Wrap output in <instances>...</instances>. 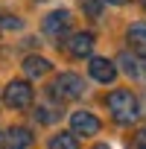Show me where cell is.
<instances>
[{"instance_id": "1", "label": "cell", "mask_w": 146, "mask_h": 149, "mask_svg": "<svg viewBox=\"0 0 146 149\" xmlns=\"http://www.w3.org/2000/svg\"><path fill=\"white\" fill-rule=\"evenodd\" d=\"M108 108H111V117L117 120V123H134L137 120V114H140V105H137V100H134V94L131 91H111L108 94Z\"/></svg>"}, {"instance_id": "2", "label": "cell", "mask_w": 146, "mask_h": 149, "mask_svg": "<svg viewBox=\"0 0 146 149\" xmlns=\"http://www.w3.org/2000/svg\"><path fill=\"white\" fill-rule=\"evenodd\" d=\"M85 94V79L76 76V73H61L53 82V97L58 100H79Z\"/></svg>"}, {"instance_id": "3", "label": "cell", "mask_w": 146, "mask_h": 149, "mask_svg": "<svg viewBox=\"0 0 146 149\" xmlns=\"http://www.w3.org/2000/svg\"><path fill=\"white\" fill-rule=\"evenodd\" d=\"M117 64H120V70L126 73L129 79L146 85V56H140V53H120Z\"/></svg>"}, {"instance_id": "4", "label": "cell", "mask_w": 146, "mask_h": 149, "mask_svg": "<svg viewBox=\"0 0 146 149\" xmlns=\"http://www.w3.org/2000/svg\"><path fill=\"white\" fill-rule=\"evenodd\" d=\"M3 100H6L9 108H29L32 105V88H29V82H21V79L9 82L6 91H3Z\"/></svg>"}, {"instance_id": "5", "label": "cell", "mask_w": 146, "mask_h": 149, "mask_svg": "<svg viewBox=\"0 0 146 149\" xmlns=\"http://www.w3.org/2000/svg\"><path fill=\"white\" fill-rule=\"evenodd\" d=\"M70 24H73L70 12H67V9H56V12H50V15L44 18V35H50V38H64V35L70 32Z\"/></svg>"}, {"instance_id": "6", "label": "cell", "mask_w": 146, "mask_h": 149, "mask_svg": "<svg viewBox=\"0 0 146 149\" xmlns=\"http://www.w3.org/2000/svg\"><path fill=\"white\" fill-rule=\"evenodd\" d=\"M99 129H102V123L91 111H73L70 114V132L73 134H97Z\"/></svg>"}, {"instance_id": "7", "label": "cell", "mask_w": 146, "mask_h": 149, "mask_svg": "<svg viewBox=\"0 0 146 149\" xmlns=\"http://www.w3.org/2000/svg\"><path fill=\"white\" fill-rule=\"evenodd\" d=\"M64 50H67L73 58H85V56H91V50H94V35H91V32H76V35H70L67 44H64Z\"/></svg>"}, {"instance_id": "8", "label": "cell", "mask_w": 146, "mask_h": 149, "mask_svg": "<svg viewBox=\"0 0 146 149\" xmlns=\"http://www.w3.org/2000/svg\"><path fill=\"white\" fill-rule=\"evenodd\" d=\"M88 70H91V76L97 79V82H114V73H117V67L108 61V58H99V56H94L91 58V64H88Z\"/></svg>"}, {"instance_id": "9", "label": "cell", "mask_w": 146, "mask_h": 149, "mask_svg": "<svg viewBox=\"0 0 146 149\" xmlns=\"http://www.w3.org/2000/svg\"><path fill=\"white\" fill-rule=\"evenodd\" d=\"M32 143V134L29 129H21V126H12L6 132V149H29Z\"/></svg>"}, {"instance_id": "10", "label": "cell", "mask_w": 146, "mask_h": 149, "mask_svg": "<svg viewBox=\"0 0 146 149\" xmlns=\"http://www.w3.org/2000/svg\"><path fill=\"white\" fill-rule=\"evenodd\" d=\"M24 73H26L29 79H38V76H44V73H50V61L41 58V56H29L24 61Z\"/></svg>"}, {"instance_id": "11", "label": "cell", "mask_w": 146, "mask_h": 149, "mask_svg": "<svg viewBox=\"0 0 146 149\" xmlns=\"http://www.w3.org/2000/svg\"><path fill=\"white\" fill-rule=\"evenodd\" d=\"M129 44L140 56H146V24H131L129 26Z\"/></svg>"}, {"instance_id": "12", "label": "cell", "mask_w": 146, "mask_h": 149, "mask_svg": "<svg viewBox=\"0 0 146 149\" xmlns=\"http://www.w3.org/2000/svg\"><path fill=\"white\" fill-rule=\"evenodd\" d=\"M50 149H79V140H76V134H67V132H61V134H56L53 140H50Z\"/></svg>"}, {"instance_id": "13", "label": "cell", "mask_w": 146, "mask_h": 149, "mask_svg": "<svg viewBox=\"0 0 146 149\" xmlns=\"http://www.w3.org/2000/svg\"><path fill=\"white\" fill-rule=\"evenodd\" d=\"M56 117H58V114H56L53 108H38V111H35V120H38V123H53Z\"/></svg>"}, {"instance_id": "14", "label": "cell", "mask_w": 146, "mask_h": 149, "mask_svg": "<svg viewBox=\"0 0 146 149\" xmlns=\"http://www.w3.org/2000/svg\"><path fill=\"white\" fill-rule=\"evenodd\" d=\"M0 26H6V29H21L24 24H21L18 18H12V15H3V18H0Z\"/></svg>"}, {"instance_id": "15", "label": "cell", "mask_w": 146, "mask_h": 149, "mask_svg": "<svg viewBox=\"0 0 146 149\" xmlns=\"http://www.w3.org/2000/svg\"><path fill=\"white\" fill-rule=\"evenodd\" d=\"M131 146H134V149H146V129H137V134H134Z\"/></svg>"}, {"instance_id": "16", "label": "cell", "mask_w": 146, "mask_h": 149, "mask_svg": "<svg viewBox=\"0 0 146 149\" xmlns=\"http://www.w3.org/2000/svg\"><path fill=\"white\" fill-rule=\"evenodd\" d=\"M85 12H88V15H97L99 6H97V3H85Z\"/></svg>"}, {"instance_id": "17", "label": "cell", "mask_w": 146, "mask_h": 149, "mask_svg": "<svg viewBox=\"0 0 146 149\" xmlns=\"http://www.w3.org/2000/svg\"><path fill=\"white\" fill-rule=\"evenodd\" d=\"M105 3H114V6H126V3H131V0H105Z\"/></svg>"}, {"instance_id": "18", "label": "cell", "mask_w": 146, "mask_h": 149, "mask_svg": "<svg viewBox=\"0 0 146 149\" xmlns=\"http://www.w3.org/2000/svg\"><path fill=\"white\" fill-rule=\"evenodd\" d=\"M0 149H6V134L0 132Z\"/></svg>"}, {"instance_id": "19", "label": "cell", "mask_w": 146, "mask_h": 149, "mask_svg": "<svg viewBox=\"0 0 146 149\" xmlns=\"http://www.w3.org/2000/svg\"><path fill=\"white\" fill-rule=\"evenodd\" d=\"M94 149H108V146H105V143H99V146H94Z\"/></svg>"}]
</instances>
